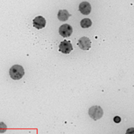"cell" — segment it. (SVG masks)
Listing matches in <instances>:
<instances>
[{"mask_svg": "<svg viewBox=\"0 0 134 134\" xmlns=\"http://www.w3.org/2000/svg\"><path fill=\"white\" fill-rule=\"evenodd\" d=\"M77 44L81 49L88 51L91 47V41L88 38L83 37L78 41Z\"/></svg>", "mask_w": 134, "mask_h": 134, "instance_id": "3957f363", "label": "cell"}, {"mask_svg": "<svg viewBox=\"0 0 134 134\" xmlns=\"http://www.w3.org/2000/svg\"><path fill=\"white\" fill-rule=\"evenodd\" d=\"M72 27L71 25L65 24L61 25L59 28L60 35L64 38L69 37L72 33Z\"/></svg>", "mask_w": 134, "mask_h": 134, "instance_id": "5b68a950", "label": "cell"}, {"mask_svg": "<svg viewBox=\"0 0 134 134\" xmlns=\"http://www.w3.org/2000/svg\"><path fill=\"white\" fill-rule=\"evenodd\" d=\"M113 121L114 122L116 123V124H119V123H120L121 121V118L118 116H116L113 119Z\"/></svg>", "mask_w": 134, "mask_h": 134, "instance_id": "7c38bea8", "label": "cell"}, {"mask_svg": "<svg viewBox=\"0 0 134 134\" xmlns=\"http://www.w3.org/2000/svg\"><path fill=\"white\" fill-rule=\"evenodd\" d=\"M73 47L70 41L66 40L61 42L59 45V51L61 52L63 54H69L71 51H72Z\"/></svg>", "mask_w": 134, "mask_h": 134, "instance_id": "277c9868", "label": "cell"}, {"mask_svg": "<svg viewBox=\"0 0 134 134\" xmlns=\"http://www.w3.org/2000/svg\"><path fill=\"white\" fill-rule=\"evenodd\" d=\"M92 21L89 18H84L81 21V26L83 29H86L92 25Z\"/></svg>", "mask_w": 134, "mask_h": 134, "instance_id": "9c48e42d", "label": "cell"}, {"mask_svg": "<svg viewBox=\"0 0 134 134\" xmlns=\"http://www.w3.org/2000/svg\"><path fill=\"white\" fill-rule=\"evenodd\" d=\"M70 16H71V15L66 10H60L59 11L58 18L61 21H64L67 20Z\"/></svg>", "mask_w": 134, "mask_h": 134, "instance_id": "ba28073f", "label": "cell"}, {"mask_svg": "<svg viewBox=\"0 0 134 134\" xmlns=\"http://www.w3.org/2000/svg\"><path fill=\"white\" fill-rule=\"evenodd\" d=\"M79 10L82 14L84 15H89L91 12V4L87 2H83L80 4Z\"/></svg>", "mask_w": 134, "mask_h": 134, "instance_id": "52a82bcc", "label": "cell"}, {"mask_svg": "<svg viewBox=\"0 0 134 134\" xmlns=\"http://www.w3.org/2000/svg\"><path fill=\"white\" fill-rule=\"evenodd\" d=\"M7 130V126L2 122H0V133H4Z\"/></svg>", "mask_w": 134, "mask_h": 134, "instance_id": "30bf717a", "label": "cell"}, {"mask_svg": "<svg viewBox=\"0 0 134 134\" xmlns=\"http://www.w3.org/2000/svg\"><path fill=\"white\" fill-rule=\"evenodd\" d=\"M126 134H134V128L132 127L128 129L126 131Z\"/></svg>", "mask_w": 134, "mask_h": 134, "instance_id": "8fae6325", "label": "cell"}, {"mask_svg": "<svg viewBox=\"0 0 134 134\" xmlns=\"http://www.w3.org/2000/svg\"><path fill=\"white\" fill-rule=\"evenodd\" d=\"M46 21L43 17L39 16L33 20V25L38 30L42 29L46 26Z\"/></svg>", "mask_w": 134, "mask_h": 134, "instance_id": "8992f818", "label": "cell"}, {"mask_svg": "<svg viewBox=\"0 0 134 134\" xmlns=\"http://www.w3.org/2000/svg\"><path fill=\"white\" fill-rule=\"evenodd\" d=\"M11 78L14 80H20L25 74L23 67L20 65H14L9 70Z\"/></svg>", "mask_w": 134, "mask_h": 134, "instance_id": "6da1fadb", "label": "cell"}, {"mask_svg": "<svg viewBox=\"0 0 134 134\" xmlns=\"http://www.w3.org/2000/svg\"><path fill=\"white\" fill-rule=\"evenodd\" d=\"M103 110L99 106H93L88 109L89 116L95 121L101 119L103 117Z\"/></svg>", "mask_w": 134, "mask_h": 134, "instance_id": "7a4b0ae2", "label": "cell"}]
</instances>
